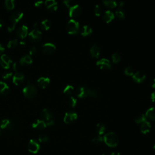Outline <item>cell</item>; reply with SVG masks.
I'll use <instances>...</instances> for the list:
<instances>
[{
  "mask_svg": "<svg viewBox=\"0 0 155 155\" xmlns=\"http://www.w3.org/2000/svg\"><path fill=\"white\" fill-rule=\"evenodd\" d=\"M103 140L107 146L111 148L117 147L119 144V137L114 132H110L106 134L103 137Z\"/></svg>",
  "mask_w": 155,
  "mask_h": 155,
  "instance_id": "1",
  "label": "cell"
},
{
  "mask_svg": "<svg viewBox=\"0 0 155 155\" xmlns=\"http://www.w3.org/2000/svg\"><path fill=\"white\" fill-rule=\"evenodd\" d=\"M38 93L37 89L35 86L32 84H28L23 89L24 96L27 99H33L35 98Z\"/></svg>",
  "mask_w": 155,
  "mask_h": 155,
  "instance_id": "2",
  "label": "cell"
},
{
  "mask_svg": "<svg viewBox=\"0 0 155 155\" xmlns=\"http://www.w3.org/2000/svg\"><path fill=\"white\" fill-rule=\"evenodd\" d=\"M66 30L70 35H76L80 32L79 23L75 20H70L67 24Z\"/></svg>",
  "mask_w": 155,
  "mask_h": 155,
  "instance_id": "3",
  "label": "cell"
},
{
  "mask_svg": "<svg viewBox=\"0 0 155 155\" xmlns=\"http://www.w3.org/2000/svg\"><path fill=\"white\" fill-rule=\"evenodd\" d=\"M28 36L30 41L33 42H38L42 39V33L38 29H34L28 34Z\"/></svg>",
  "mask_w": 155,
  "mask_h": 155,
  "instance_id": "4",
  "label": "cell"
},
{
  "mask_svg": "<svg viewBox=\"0 0 155 155\" xmlns=\"http://www.w3.org/2000/svg\"><path fill=\"white\" fill-rule=\"evenodd\" d=\"M56 46L53 43L47 42L43 44L41 47V51L46 55H50L54 53L56 50Z\"/></svg>",
  "mask_w": 155,
  "mask_h": 155,
  "instance_id": "5",
  "label": "cell"
},
{
  "mask_svg": "<svg viewBox=\"0 0 155 155\" xmlns=\"http://www.w3.org/2000/svg\"><path fill=\"white\" fill-rule=\"evenodd\" d=\"M82 8L81 7L78 5V4H74L72 7H71L69 8V12H68V14H69L70 17L73 18H78L79 16L82 13Z\"/></svg>",
  "mask_w": 155,
  "mask_h": 155,
  "instance_id": "6",
  "label": "cell"
},
{
  "mask_svg": "<svg viewBox=\"0 0 155 155\" xmlns=\"http://www.w3.org/2000/svg\"><path fill=\"white\" fill-rule=\"evenodd\" d=\"M27 148L28 150L30 153L33 154H36L39 151L40 149V145L37 141L30 140L28 143Z\"/></svg>",
  "mask_w": 155,
  "mask_h": 155,
  "instance_id": "7",
  "label": "cell"
},
{
  "mask_svg": "<svg viewBox=\"0 0 155 155\" xmlns=\"http://www.w3.org/2000/svg\"><path fill=\"white\" fill-rule=\"evenodd\" d=\"M89 89L85 86H80L75 90V94L77 97L80 98H85L89 96Z\"/></svg>",
  "mask_w": 155,
  "mask_h": 155,
  "instance_id": "8",
  "label": "cell"
},
{
  "mask_svg": "<svg viewBox=\"0 0 155 155\" xmlns=\"http://www.w3.org/2000/svg\"><path fill=\"white\" fill-rule=\"evenodd\" d=\"M78 118V115L74 111H68L66 113L64 116V122L66 124H72Z\"/></svg>",
  "mask_w": 155,
  "mask_h": 155,
  "instance_id": "9",
  "label": "cell"
},
{
  "mask_svg": "<svg viewBox=\"0 0 155 155\" xmlns=\"http://www.w3.org/2000/svg\"><path fill=\"white\" fill-rule=\"evenodd\" d=\"M24 79H25V77H24V74L22 73L21 72H16L15 75H13L12 81H13V83L15 85L18 86L23 84L24 81Z\"/></svg>",
  "mask_w": 155,
  "mask_h": 155,
  "instance_id": "10",
  "label": "cell"
},
{
  "mask_svg": "<svg viewBox=\"0 0 155 155\" xmlns=\"http://www.w3.org/2000/svg\"><path fill=\"white\" fill-rule=\"evenodd\" d=\"M97 66H98L101 69H106L109 70L112 68L111 63L109 60L106 58H102L97 62Z\"/></svg>",
  "mask_w": 155,
  "mask_h": 155,
  "instance_id": "11",
  "label": "cell"
},
{
  "mask_svg": "<svg viewBox=\"0 0 155 155\" xmlns=\"http://www.w3.org/2000/svg\"><path fill=\"white\" fill-rule=\"evenodd\" d=\"M29 29L26 25H22L19 27L16 32V37L21 39H24L29 34Z\"/></svg>",
  "mask_w": 155,
  "mask_h": 155,
  "instance_id": "12",
  "label": "cell"
},
{
  "mask_svg": "<svg viewBox=\"0 0 155 155\" xmlns=\"http://www.w3.org/2000/svg\"><path fill=\"white\" fill-rule=\"evenodd\" d=\"M23 13L20 11H16L12 13L10 17V20L12 22V24L16 25L23 18Z\"/></svg>",
  "mask_w": 155,
  "mask_h": 155,
  "instance_id": "13",
  "label": "cell"
},
{
  "mask_svg": "<svg viewBox=\"0 0 155 155\" xmlns=\"http://www.w3.org/2000/svg\"><path fill=\"white\" fill-rule=\"evenodd\" d=\"M44 4L47 9L50 12H55L58 9V4L55 0H46Z\"/></svg>",
  "mask_w": 155,
  "mask_h": 155,
  "instance_id": "14",
  "label": "cell"
},
{
  "mask_svg": "<svg viewBox=\"0 0 155 155\" xmlns=\"http://www.w3.org/2000/svg\"><path fill=\"white\" fill-rule=\"evenodd\" d=\"M50 78L47 77H41L37 80V85L41 89H46L49 85Z\"/></svg>",
  "mask_w": 155,
  "mask_h": 155,
  "instance_id": "15",
  "label": "cell"
},
{
  "mask_svg": "<svg viewBox=\"0 0 155 155\" xmlns=\"http://www.w3.org/2000/svg\"><path fill=\"white\" fill-rule=\"evenodd\" d=\"M132 78L137 83H141L145 80L146 76L141 72H137L133 74Z\"/></svg>",
  "mask_w": 155,
  "mask_h": 155,
  "instance_id": "16",
  "label": "cell"
},
{
  "mask_svg": "<svg viewBox=\"0 0 155 155\" xmlns=\"http://www.w3.org/2000/svg\"><path fill=\"white\" fill-rule=\"evenodd\" d=\"M46 127V123L44 120L38 119L32 124V127L36 130H42Z\"/></svg>",
  "mask_w": 155,
  "mask_h": 155,
  "instance_id": "17",
  "label": "cell"
},
{
  "mask_svg": "<svg viewBox=\"0 0 155 155\" xmlns=\"http://www.w3.org/2000/svg\"><path fill=\"white\" fill-rule=\"evenodd\" d=\"M12 127V124L9 119H4L2 120L1 123H0V128H1L2 130H11Z\"/></svg>",
  "mask_w": 155,
  "mask_h": 155,
  "instance_id": "18",
  "label": "cell"
},
{
  "mask_svg": "<svg viewBox=\"0 0 155 155\" xmlns=\"http://www.w3.org/2000/svg\"><path fill=\"white\" fill-rule=\"evenodd\" d=\"M10 88L4 82L0 81V95L5 96L9 93Z\"/></svg>",
  "mask_w": 155,
  "mask_h": 155,
  "instance_id": "19",
  "label": "cell"
},
{
  "mask_svg": "<svg viewBox=\"0 0 155 155\" xmlns=\"http://www.w3.org/2000/svg\"><path fill=\"white\" fill-rule=\"evenodd\" d=\"M33 62L32 58L29 55H25L21 58L20 60V64L23 66H27L30 65Z\"/></svg>",
  "mask_w": 155,
  "mask_h": 155,
  "instance_id": "20",
  "label": "cell"
},
{
  "mask_svg": "<svg viewBox=\"0 0 155 155\" xmlns=\"http://www.w3.org/2000/svg\"><path fill=\"white\" fill-rule=\"evenodd\" d=\"M41 115L42 118V120H44L45 122L49 121V120L52 119L53 118L52 114L51 113V112L49 110L46 108H44L42 110Z\"/></svg>",
  "mask_w": 155,
  "mask_h": 155,
  "instance_id": "21",
  "label": "cell"
},
{
  "mask_svg": "<svg viewBox=\"0 0 155 155\" xmlns=\"http://www.w3.org/2000/svg\"><path fill=\"white\" fill-rule=\"evenodd\" d=\"M91 56L94 58H98L101 54V49L97 45H93L90 50Z\"/></svg>",
  "mask_w": 155,
  "mask_h": 155,
  "instance_id": "22",
  "label": "cell"
},
{
  "mask_svg": "<svg viewBox=\"0 0 155 155\" xmlns=\"http://www.w3.org/2000/svg\"><path fill=\"white\" fill-rule=\"evenodd\" d=\"M146 118L149 120L154 121L155 120V107H152L149 108L145 114Z\"/></svg>",
  "mask_w": 155,
  "mask_h": 155,
  "instance_id": "23",
  "label": "cell"
},
{
  "mask_svg": "<svg viewBox=\"0 0 155 155\" xmlns=\"http://www.w3.org/2000/svg\"><path fill=\"white\" fill-rule=\"evenodd\" d=\"M151 125L150 122L147 121V120H146V121L141 124V131L143 134L146 135L149 133L151 130Z\"/></svg>",
  "mask_w": 155,
  "mask_h": 155,
  "instance_id": "24",
  "label": "cell"
},
{
  "mask_svg": "<svg viewBox=\"0 0 155 155\" xmlns=\"http://www.w3.org/2000/svg\"><path fill=\"white\" fill-rule=\"evenodd\" d=\"M115 18V15L114 13L110 11H107L103 16V20L106 23H109L112 21Z\"/></svg>",
  "mask_w": 155,
  "mask_h": 155,
  "instance_id": "25",
  "label": "cell"
},
{
  "mask_svg": "<svg viewBox=\"0 0 155 155\" xmlns=\"http://www.w3.org/2000/svg\"><path fill=\"white\" fill-rule=\"evenodd\" d=\"M102 3L106 7L110 8H114L118 5L116 0H102Z\"/></svg>",
  "mask_w": 155,
  "mask_h": 155,
  "instance_id": "26",
  "label": "cell"
},
{
  "mask_svg": "<svg viewBox=\"0 0 155 155\" xmlns=\"http://www.w3.org/2000/svg\"><path fill=\"white\" fill-rule=\"evenodd\" d=\"M92 33V29L89 25H84L81 30V35L82 37H87Z\"/></svg>",
  "mask_w": 155,
  "mask_h": 155,
  "instance_id": "27",
  "label": "cell"
},
{
  "mask_svg": "<svg viewBox=\"0 0 155 155\" xmlns=\"http://www.w3.org/2000/svg\"><path fill=\"white\" fill-rule=\"evenodd\" d=\"M40 27L43 30H48L51 25V23L49 20H44L40 24Z\"/></svg>",
  "mask_w": 155,
  "mask_h": 155,
  "instance_id": "28",
  "label": "cell"
},
{
  "mask_svg": "<svg viewBox=\"0 0 155 155\" xmlns=\"http://www.w3.org/2000/svg\"><path fill=\"white\" fill-rule=\"evenodd\" d=\"M4 7L7 11H12L15 7V0H5Z\"/></svg>",
  "mask_w": 155,
  "mask_h": 155,
  "instance_id": "29",
  "label": "cell"
},
{
  "mask_svg": "<svg viewBox=\"0 0 155 155\" xmlns=\"http://www.w3.org/2000/svg\"><path fill=\"white\" fill-rule=\"evenodd\" d=\"M106 126L102 124L99 123L96 126V131L98 134V135H102L104 134L106 132Z\"/></svg>",
  "mask_w": 155,
  "mask_h": 155,
  "instance_id": "30",
  "label": "cell"
},
{
  "mask_svg": "<svg viewBox=\"0 0 155 155\" xmlns=\"http://www.w3.org/2000/svg\"><path fill=\"white\" fill-rule=\"evenodd\" d=\"M0 59H1V60L4 63H5L6 64H7L8 66H11V65L12 64V59L6 54L2 55L1 56V57H0Z\"/></svg>",
  "mask_w": 155,
  "mask_h": 155,
  "instance_id": "31",
  "label": "cell"
},
{
  "mask_svg": "<svg viewBox=\"0 0 155 155\" xmlns=\"http://www.w3.org/2000/svg\"><path fill=\"white\" fill-rule=\"evenodd\" d=\"M18 44H19V42H18V39H12V40H10L9 41H8L7 43V46L8 49H13L18 46Z\"/></svg>",
  "mask_w": 155,
  "mask_h": 155,
  "instance_id": "32",
  "label": "cell"
},
{
  "mask_svg": "<svg viewBox=\"0 0 155 155\" xmlns=\"http://www.w3.org/2000/svg\"><path fill=\"white\" fill-rule=\"evenodd\" d=\"M73 92H74V87H73V86L71 85H68L64 89L63 93L64 94H66V95L69 96V95H71V94L73 93Z\"/></svg>",
  "mask_w": 155,
  "mask_h": 155,
  "instance_id": "33",
  "label": "cell"
},
{
  "mask_svg": "<svg viewBox=\"0 0 155 155\" xmlns=\"http://www.w3.org/2000/svg\"><path fill=\"white\" fill-rule=\"evenodd\" d=\"M147 120V118L145 117V115L144 114H141L140 116L136 117L135 119V123L137 124H142L145 121Z\"/></svg>",
  "mask_w": 155,
  "mask_h": 155,
  "instance_id": "34",
  "label": "cell"
},
{
  "mask_svg": "<svg viewBox=\"0 0 155 155\" xmlns=\"http://www.w3.org/2000/svg\"><path fill=\"white\" fill-rule=\"evenodd\" d=\"M94 12L96 16H99L103 12V8L99 4H97L94 8Z\"/></svg>",
  "mask_w": 155,
  "mask_h": 155,
  "instance_id": "35",
  "label": "cell"
},
{
  "mask_svg": "<svg viewBox=\"0 0 155 155\" xmlns=\"http://www.w3.org/2000/svg\"><path fill=\"white\" fill-rule=\"evenodd\" d=\"M115 15L116 16V17H118L119 19H120V20L124 19L125 17V12L123 10L121 9V8H119V9H118L115 12Z\"/></svg>",
  "mask_w": 155,
  "mask_h": 155,
  "instance_id": "36",
  "label": "cell"
},
{
  "mask_svg": "<svg viewBox=\"0 0 155 155\" xmlns=\"http://www.w3.org/2000/svg\"><path fill=\"white\" fill-rule=\"evenodd\" d=\"M89 96L92 98H97L99 97V93L94 89H89Z\"/></svg>",
  "mask_w": 155,
  "mask_h": 155,
  "instance_id": "37",
  "label": "cell"
},
{
  "mask_svg": "<svg viewBox=\"0 0 155 155\" xmlns=\"http://www.w3.org/2000/svg\"><path fill=\"white\" fill-rule=\"evenodd\" d=\"M111 58H112L113 63L116 64L120 61V59H121V56H120V54L118 53H115L114 54L112 55V56H111Z\"/></svg>",
  "mask_w": 155,
  "mask_h": 155,
  "instance_id": "38",
  "label": "cell"
},
{
  "mask_svg": "<svg viewBox=\"0 0 155 155\" xmlns=\"http://www.w3.org/2000/svg\"><path fill=\"white\" fill-rule=\"evenodd\" d=\"M13 76V73L11 72H6L3 73L2 75V78L4 80H8L11 79Z\"/></svg>",
  "mask_w": 155,
  "mask_h": 155,
  "instance_id": "39",
  "label": "cell"
},
{
  "mask_svg": "<svg viewBox=\"0 0 155 155\" xmlns=\"http://www.w3.org/2000/svg\"><path fill=\"white\" fill-rule=\"evenodd\" d=\"M77 104V99L73 97H71L68 99V105L72 107H75Z\"/></svg>",
  "mask_w": 155,
  "mask_h": 155,
  "instance_id": "40",
  "label": "cell"
},
{
  "mask_svg": "<svg viewBox=\"0 0 155 155\" xmlns=\"http://www.w3.org/2000/svg\"><path fill=\"white\" fill-rule=\"evenodd\" d=\"M103 141V137L101 136V135H98L96 137H94L93 138L92 141L93 142H94V144H101Z\"/></svg>",
  "mask_w": 155,
  "mask_h": 155,
  "instance_id": "41",
  "label": "cell"
},
{
  "mask_svg": "<svg viewBox=\"0 0 155 155\" xmlns=\"http://www.w3.org/2000/svg\"><path fill=\"white\" fill-rule=\"evenodd\" d=\"M49 138L47 135H40L38 137V141L39 142H41V143L47 142L49 141Z\"/></svg>",
  "mask_w": 155,
  "mask_h": 155,
  "instance_id": "42",
  "label": "cell"
},
{
  "mask_svg": "<svg viewBox=\"0 0 155 155\" xmlns=\"http://www.w3.org/2000/svg\"><path fill=\"white\" fill-rule=\"evenodd\" d=\"M124 73L127 76H133L134 74L133 69L131 67H127L124 70Z\"/></svg>",
  "mask_w": 155,
  "mask_h": 155,
  "instance_id": "43",
  "label": "cell"
},
{
  "mask_svg": "<svg viewBox=\"0 0 155 155\" xmlns=\"http://www.w3.org/2000/svg\"><path fill=\"white\" fill-rule=\"evenodd\" d=\"M63 3L64 4V6L68 8H70L71 7H72L74 5L72 0H63Z\"/></svg>",
  "mask_w": 155,
  "mask_h": 155,
  "instance_id": "44",
  "label": "cell"
},
{
  "mask_svg": "<svg viewBox=\"0 0 155 155\" xmlns=\"http://www.w3.org/2000/svg\"><path fill=\"white\" fill-rule=\"evenodd\" d=\"M37 52V49L36 47L35 46H33L32 47L30 50H29V54L30 55H33L36 54V53Z\"/></svg>",
  "mask_w": 155,
  "mask_h": 155,
  "instance_id": "45",
  "label": "cell"
},
{
  "mask_svg": "<svg viewBox=\"0 0 155 155\" xmlns=\"http://www.w3.org/2000/svg\"><path fill=\"white\" fill-rule=\"evenodd\" d=\"M15 26H16V25L13 24H11V25H8V26L7 27V28L8 32H9V33L12 32L15 30Z\"/></svg>",
  "mask_w": 155,
  "mask_h": 155,
  "instance_id": "46",
  "label": "cell"
},
{
  "mask_svg": "<svg viewBox=\"0 0 155 155\" xmlns=\"http://www.w3.org/2000/svg\"><path fill=\"white\" fill-rule=\"evenodd\" d=\"M20 64L18 63H15L13 64V69L15 72H18V70L20 69Z\"/></svg>",
  "mask_w": 155,
  "mask_h": 155,
  "instance_id": "47",
  "label": "cell"
},
{
  "mask_svg": "<svg viewBox=\"0 0 155 155\" xmlns=\"http://www.w3.org/2000/svg\"><path fill=\"white\" fill-rule=\"evenodd\" d=\"M43 4H44V2H43L42 0H38V1L35 3V6L37 7H41L42 6Z\"/></svg>",
  "mask_w": 155,
  "mask_h": 155,
  "instance_id": "48",
  "label": "cell"
},
{
  "mask_svg": "<svg viewBox=\"0 0 155 155\" xmlns=\"http://www.w3.org/2000/svg\"><path fill=\"white\" fill-rule=\"evenodd\" d=\"M0 66L3 67L4 69H8V68H10V66H8L7 64H6L5 63H4L1 60V59H0Z\"/></svg>",
  "mask_w": 155,
  "mask_h": 155,
  "instance_id": "49",
  "label": "cell"
},
{
  "mask_svg": "<svg viewBox=\"0 0 155 155\" xmlns=\"http://www.w3.org/2000/svg\"><path fill=\"white\" fill-rule=\"evenodd\" d=\"M46 123L47 127V126L50 127V126H52V125H54L55 124V121H54V120L53 119H51V120H49V121L46 122Z\"/></svg>",
  "mask_w": 155,
  "mask_h": 155,
  "instance_id": "50",
  "label": "cell"
},
{
  "mask_svg": "<svg viewBox=\"0 0 155 155\" xmlns=\"http://www.w3.org/2000/svg\"><path fill=\"white\" fill-rule=\"evenodd\" d=\"M5 50V47L2 44H0V55L2 54Z\"/></svg>",
  "mask_w": 155,
  "mask_h": 155,
  "instance_id": "51",
  "label": "cell"
},
{
  "mask_svg": "<svg viewBox=\"0 0 155 155\" xmlns=\"http://www.w3.org/2000/svg\"><path fill=\"white\" fill-rule=\"evenodd\" d=\"M150 84L151 85V87L152 88H154L155 89V79H153L151 80L150 82Z\"/></svg>",
  "mask_w": 155,
  "mask_h": 155,
  "instance_id": "52",
  "label": "cell"
},
{
  "mask_svg": "<svg viewBox=\"0 0 155 155\" xmlns=\"http://www.w3.org/2000/svg\"><path fill=\"white\" fill-rule=\"evenodd\" d=\"M151 100L152 102H155V92H153L151 94Z\"/></svg>",
  "mask_w": 155,
  "mask_h": 155,
  "instance_id": "53",
  "label": "cell"
},
{
  "mask_svg": "<svg viewBox=\"0 0 155 155\" xmlns=\"http://www.w3.org/2000/svg\"><path fill=\"white\" fill-rule=\"evenodd\" d=\"M20 45L21 47H25V46H26V43H25V41H21L20 42Z\"/></svg>",
  "mask_w": 155,
  "mask_h": 155,
  "instance_id": "54",
  "label": "cell"
},
{
  "mask_svg": "<svg viewBox=\"0 0 155 155\" xmlns=\"http://www.w3.org/2000/svg\"><path fill=\"white\" fill-rule=\"evenodd\" d=\"M4 23L3 20L1 19H0V29L2 28L4 26Z\"/></svg>",
  "mask_w": 155,
  "mask_h": 155,
  "instance_id": "55",
  "label": "cell"
},
{
  "mask_svg": "<svg viewBox=\"0 0 155 155\" xmlns=\"http://www.w3.org/2000/svg\"><path fill=\"white\" fill-rule=\"evenodd\" d=\"M110 155H120V153H118V152H112Z\"/></svg>",
  "mask_w": 155,
  "mask_h": 155,
  "instance_id": "56",
  "label": "cell"
},
{
  "mask_svg": "<svg viewBox=\"0 0 155 155\" xmlns=\"http://www.w3.org/2000/svg\"><path fill=\"white\" fill-rule=\"evenodd\" d=\"M39 26V24L38 23H35V24H33V27H35V28H37Z\"/></svg>",
  "mask_w": 155,
  "mask_h": 155,
  "instance_id": "57",
  "label": "cell"
},
{
  "mask_svg": "<svg viewBox=\"0 0 155 155\" xmlns=\"http://www.w3.org/2000/svg\"><path fill=\"white\" fill-rule=\"evenodd\" d=\"M119 7H122L123 6H124V3L123 2H120V3H119Z\"/></svg>",
  "mask_w": 155,
  "mask_h": 155,
  "instance_id": "58",
  "label": "cell"
},
{
  "mask_svg": "<svg viewBox=\"0 0 155 155\" xmlns=\"http://www.w3.org/2000/svg\"><path fill=\"white\" fill-rule=\"evenodd\" d=\"M153 150H155V144L153 145Z\"/></svg>",
  "mask_w": 155,
  "mask_h": 155,
  "instance_id": "59",
  "label": "cell"
},
{
  "mask_svg": "<svg viewBox=\"0 0 155 155\" xmlns=\"http://www.w3.org/2000/svg\"><path fill=\"white\" fill-rule=\"evenodd\" d=\"M102 155H106V154H102Z\"/></svg>",
  "mask_w": 155,
  "mask_h": 155,
  "instance_id": "60",
  "label": "cell"
}]
</instances>
